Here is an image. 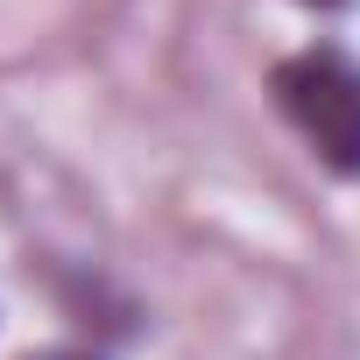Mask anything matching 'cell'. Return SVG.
I'll use <instances>...</instances> for the list:
<instances>
[{
	"instance_id": "obj_3",
	"label": "cell",
	"mask_w": 360,
	"mask_h": 360,
	"mask_svg": "<svg viewBox=\"0 0 360 360\" xmlns=\"http://www.w3.org/2000/svg\"><path fill=\"white\" fill-rule=\"evenodd\" d=\"M297 8H318V15H346L353 0H297Z\"/></svg>"
},
{
	"instance_id": "obj_2",
	"label": "cell",
	"mask_w": 360,
	"mask_h": 360,
	"mask_svg": "<svg viewBox=\"0 0 360 360\" xmlns=\"http://www.w3.org/2000/svg\"><path fill=\"white\" fill-rule=\"evenodd\" d=\"M29 360H106V353H85V346H50V353H29Z\"/></svg>"
},
{
	"instance_id": "obj_1",
	"label": "cell",
	"mask_w": 360,
	"mask_h": 360,
	"mask_svg": "<svg viewBox=\"0 0 360 360\" xmlns=\"http://www.w3.org/2000/svg\"><path fill=\"white\" fill-rule=\"evenodd\" d=\"M269 106L283 127L339 176L360 184V57L346 43H304L269 64Z\"/></svg>"
}]
</instances>
